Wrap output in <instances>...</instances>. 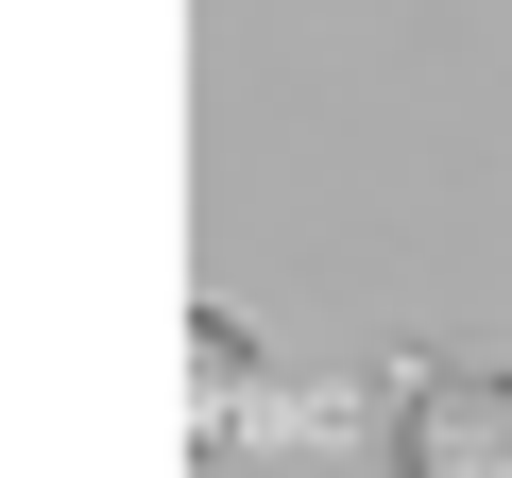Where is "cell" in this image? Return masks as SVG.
Segmentation results:
<instances>
[{
  "instance_id": "cell-2",
  "label": "cell",
  "mask_w": 512,
  "mask_h": 478,
  "mask_svg": "<svg viewBox=\"0 0 512 478\" xmlns=\"http://www.w3.org/2000/svg\"><path fill=\"white\" fill-rule=\"evenodd\" d=\"M188 410H205V444H342V427H376L342 393H274V359H256L239 308H188Z\"/></svg>"
},
{
  "instance_id": "cell-1",
  "label": "cell",
  "mask_w": 512,
  "mask_h": 478,
  "mask_svg": "<svg viewBox=\"0 0 512 478\" xmlns=\"http://www.w3.org/2000/svg\"><path fill=\"white\" fill-rule=\"evenodd\" d=\"M376 461L393 478H512V359H393L376 376Z\"/></svg>"
}]
</instances>
